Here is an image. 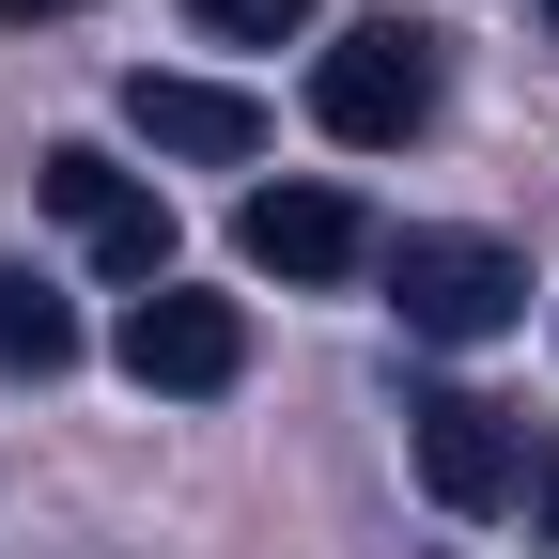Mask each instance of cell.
Instances as JSON below:
<instances>
[{"instance_id":"cell-1","label":"cell","mask_w":559,"mask_h":559,"mask_svg":"<svg viewBox=\"0 0 559 559\" xmlns=\"http://www.w3.org/2000/svg\"><path fill=\"white\" fill-rule=\"evenodd\" d=\"M311 124L342 140V156H389V140H419V124H436V32L358 16V32L311 62Z\"/></svg>"},{"instance_id":"cell-2","label":"cell","mask_w":559,"mask_h":559,"mask_svg":"<svg viewBox=\"0 0 559 559\" xmlns=\"http://www.w3.org/2000/svg\"><path fill=\"white\" fill-rule=\"evenodd\" d=\"M389 296H404L419 342H498V326L528 311V264H513L498 234H404V249H389Z\"/></svg>"},{"instance_id":"cell-3","label":"cell","mask_w":559,"mask_h":559,"mask_svg":"<svg viewBox=\"0 0 559 559\" xmlns=\"http://www.w3.org/2000/svg\"><path fill=\"white\" fill-rule=\"evenodd\" d=\"M419 498L436 513H513L528 498V419L513 404H481V389H419Z\"/></svg>"},{"instance_id":"cell-4","label":"cell","mask_w":559,"mask_h":559,"mask_svg":"<svg viewBox=\"0 0 559 559\" xmlns=\"http://www.w3.org/2000/svg\"><path fill=\"white\" fill-rule=\"evenodd\" d=\"M32 187H47V218L79 234V249H94L109 280H140V296L171 280V202H156V187H124V171L94 156V140H62V156H47Z\"/></svg>"},{"instance_id":"cell-5","label":"cell","mask_w":559,"mask_h":559,"mask_svg":"<svg viewBox=\"0 0 559 559\" xmlns=\"http://www.w3.org/2000/svg\"><path fill=\"white\" fill-rule=\"evenodd\" d=\"M124 373L171 389V404H218V389L249 373V311H234V296H187V280H156V296L124 311Z\"/></svg>"},{"instance_id":"cell-6","label":"cell","mask_w":559,"mask_h":559,"mask_svg":"<svg viewBox=\"0 0 559 559\" xmlns=\"http://www.w3.org/2000/svg\"><path fill=\"white\" fill-rule=\"evenodd\" d=\"M234 249H249L264 280H358V264H373V218H358L342 187H249Z\"/></svg>"},{"instance_id":"cell-7","label":"cell","mask_w":559,"mask_h":559,"mask_svg":"<svg viewBox=\"0 0 559 559\" xmlns=\"http://www.w3.org/2000/svg\"><path fill=\"white\" fill-rule=\"evenodd\" d=\"M124 124L156 140V156H202V171H234L249 140H264V109H249L234 79H156V62L124 79Z\"/></svg>"},{"instance_id":"cell-8","label":"cell","mask_w":559,"mask_h":559,"mask_svg":"<svg viewBox=\"0 0 559 559\" xmlns=\"http://www.w3.org/2000/svg\"><path fill=\"white\" fill-rule=\"evenodd\" d=\"M0 373H32V389H47V373H79V311H62L32 264H0Z\"/></svg>"},{"instance_id":"cell-9","label":"cell","mask_w":559,"mask_h":559,"mask_svg":"<svg viewBox=\"0 0 559 559\" xmlns=\"http://www.w3.org/2000/svg\"><path fill=\"white\" fill-rule=\"evenodd\" d=\"M202 32H234V47H280V32H311V0H187Z\"/></svg>"},{"instance_id":"cell-10","label":"cell","mask_w":559,"mask_h":559,"mask_svg":"<svg viewBox=\"0 0 559 559\" xmlns=\"http://www.w3.org/2000/svg\"><path fill=\"white\" fill-rule=\"evenodd\" d=\"M528 513H544V544H559V436H544V481H528Z\"/></svg>"},{"instance_id":"cell-11","label":"cell","mask_w":559,"mask_h":559,"mask_svg":"<svg viewBox=\"0 0 559 559\" xmlns=\"http://www.w3.org/2000/svg\"><path fill=\"white\" fill-rule=\"evenodd\" d=\"M0 16H79V0H0Z\"/></svg>"},{"instance_id":"cell-12","label":"cell","mask_w":559,"mask_h":559,"mask_svg":"<svg viewBox=\"0 0 559 559\" xmlns=\"http://www.w3.org/2000/svg\"><path fill=\"white\" fill-rule=\"evenodd\" d=\"M544 32H559V0H544Z\"/></svg>"}]
</instances>
